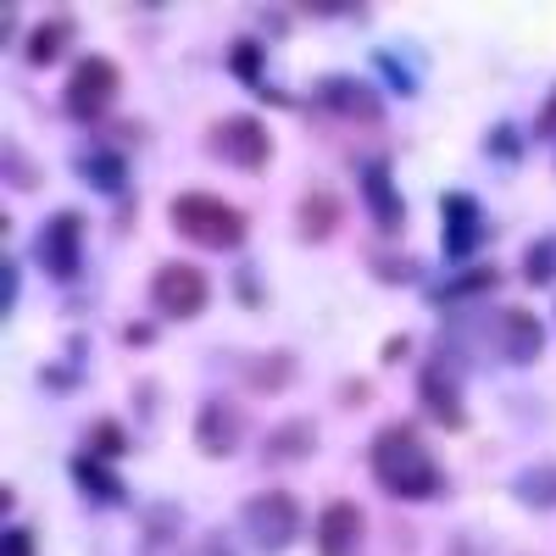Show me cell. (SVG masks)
Listing matches in <instances>:
<instances>
[{
	"label": "cell",
	"instance_id": "6da1fadb",
	"mask_svg": "<svg viewBox=\"0 0 556 556\" xmlns=\"http://www.w3.org/2000/svg\"><path fill=\"white\" fill-rule=\"evenodd\" d=\"M367 468H374V484L390 501L424 506V501L445 495V468H440V456L424 445V429L417 424H384L374 434V445H367Z\"/></svg>",
	"mask_w": 556,
	"mask_h": 556
},
{
	"label": "cell",
	"instance_id": "7a4b0ae2",
	"mask_svg": "<svg viewBox=\"0 0 556 556\" xmlns=\"http://www.w3.org/2000/svg\"><path fill=\"white\" fill-rule=\"evenodd\" d=\"M167 223L184 245H201V251H240L251 240V217L223 201L212 190H184L167 201Z\"/></svg>",
	"mask_w": 556,
	"mask_h": 556
},
{
	"label": "cell",
	"instance_id": "3957f363",
	"mask_svg": "<svg viewBox=\"0 0 556 556\" xmlns=\"http://www.w3.org/2000/svg\"><path fill=\"white\" fill-rule=\"evenodd\" d=\"M301 523H306L301 518V495L278 490V484L240 501V529H245V545L256 556H285L301 540Z\"/></svg>",
	"mask_w": 556,
	"mask_h": 556
},
{
	"label": "cell",
	"instance_id": "277c9868",
	"mask_svg": "<svg viewBox=\"0 0 556 556\" xmlns=\"http://www.w3.org/2000/svg\"><path fill=\"white\" fill-rule=\"evenodd\" d=\"M117 96H123V67H117L112 56H101V51H89V56H78V62H73V73H67L62 112H67L73 123L106 128V117H112Z\"/></svg>",
	"mask_w": 556,
	"mask_h": 556
},
{
	"label": "cell",
	"instance_id": "5b68a950",
	"mask_svg": "<svg viewBox=\"0 0 556 556\" xmlns=\"http://www.w3.org/2000/svg\"><path fill=\"white\" fill-rule=\"evenodd\" d=\"M84 240H89V217L78 206L51 212L34 235V267L51 278V285H73L84 273Z\"/></svg>",
	"mask_w": 556,
	"mask_h": 556
},
{
	"label": "cell",
	"instance_id": "8992f818",
	"mask_svg": "<svg viewBox=\"0 0 556 556\" xmlns=\"http://www.w3.org/2000/svg\"><path fill=\"white\" fill-rule=\"evenodd\" d=\"M206 151L235 173H267L278 146H273V128L256 112H235V117H217L206 128Z\"/></svg>",
	"mask_w": 556,
	"mask_h": 556
},
{
	"label": "cell",
	"instance_id": "52a82bcc",
	"mask_svg": "<svg viewBox=\"0 0 556 556\" xmlns=\"http://www.w3.org/2000/svg\"><path fill=\"white\" fill-rule=\"evenodd\" d=\"M212 306V278L195 262H162L151 273V312L162 323H195Z\"/></svg>",
	"mask_w": 556,
	"mask_h": 556
},
{
	"label": "cell",
	"instance_id": "ba28073f",
	"mask_svg": "<svg viewBox=\"0 0 556 556\" xmlns=\"http://www.w3.org/2000/svg\"><path fill=\"white\" fill-rule=\"evenodd\" d=\"M312 112L340 117V123H356V128H379L390 106H384V96H379L367 78H356V73H329V78L312 84Z\"/></svg>",
	"mask_w": 556,
	"mask_h": 556
},
{
	"label": "cell",
	"instance_id": "9c48e42d",
	"mask_svg": "<svg viewBox=\"0 0 556 556\" xmlns=\"http://www.w3.org/2000/svg\"><path fill=\"white\" fill-rule=\"evenodd\" d=\"M417 406H424L434 424L445 434H462L468 429V401H462V374H456V362L440 351L429 356L424 367H417Z\"/></svg>",
	"mask_w": 556,
	"mask_h": 556
},
{
	"label": "cell",
	"instance_id": "30bf717a",
	"mask_svg": "<svg viewBox=\"0 0 556 556\" xmlns=\"http://www.w3.org/2000/svg\"><path fill=\"white\" fill-rule=\"evenodd\" d=\"M190 440H195V451H201V456L228 462V456H235V451L245 445V412H240L235 401H223V395H206V401L195 406Z\"/></svg>",
	"mask_w": 556,
	"mask_h": 556
},
{
	"label": "cell",
	"instance_id": "8fae6325",
	"mask_svg": "<svg viewBox=\"0 0 556 556\" xmlns=\"http://www.w3.org/2000/svg\"><path fill=\"white\" fill-rule=\"evenodd\" d=\"M484 240V206L468 190H445L440 195V251L451 262H468Z\"/></svg>",
	"mask_w": 556,
	"mask_h": 556
},
{
	"label": "cell",
	"instance_id": "7c38bea8",
	"mask_svg": "<svg viewBox=\"0 0 556 556\" xmlns=\"http://www.w3.org/2000/svg\"><path fill=\"white\" fill-rule=\"evenodd\" d=\"M362 201H367V217H374L379 235H390V240L406 235V195L395 190L390 156H374V162L362 167Z\"/></svg>",
	"mask_w": 556,
	"mask_h": 556
},
{
	"label": "cell",
	"instance_id": "4fadbf2b",
	"mask_svg": "<svg viewBox=\"0 0 556 556\" xmlns=\"http://www.w3.org/2000/svg\"><path fill=\"white\" fill-rule=\"evenodd\" d=\"M367 545V513L351 495H334L317 513V556H362Z\"/></svg>",
	"mask_w": 556,
	"mask_h": 556
},
{
	"label": "cell",
	"instance_id": "5bb4252c",
	"mask_svg": "<svg viewBox=\"0 0 556 556\" xmlns=\"http://www.w3.org/2000/svg\"><path fill=\"white\" fill-rule=\"evenodd\" d=\"M495 345H501V356L513 362V367L540 362V351H545V323H540V312H534V306H501V312H495Z\"/></svg>",
	"mask_w": 556,
	"mask_h": 556
},
{
	"label": "cell",
	"instance_id": "9a60e30c",
	"mask_svg": "<svg viewBox=\"0 0 556 556\" xmlns=\"http://www.w3.org/2000/svg\"><path fill=\"white\" fill-rule=\"evenodd\" d=\"M345 228V195L329 190V184H312V190L295 201V235L306 245H329Z\"/></svg>",
	"mask_w": 556,
	"mask_h": 556
},
{
	"label": "cell",
	"instance_id": "2e32d148",
	"mask_svg": "<svg viewBox=\"0 0 556 556\" xmlns=\"http://www.w3.org/2000/svg\"><path fill=\"white\" fill-rule=\"evenodd\" d=\"M317 445H323V434H317L312 417H285V424H273V429H267V440H262V462H267V468H295V462L317 456Z\"/></svg>",
	"mask_w": 556,
	"mask_h": 556
},
{
	"label": "cell",
	"instance_id": "e0dca14e",
	"mask_svg": "<svg viewBox=\"0 0 556 556\" xmlns=\"http://www.w3.org/2000/svg\"><path fill=\"white\" fill-rule=\"evenodd\" d=\"M73 45H78V17L73 12H51V17L34 23L23 56H28V67H56V62H67Z\"/></svg>",
	"mask_w": 556,
	"mask_h": 556
},
{
	"label": "cell",
	"instance_id": "ac0fdd59",
	"mask_svg": "<svg viewBox=\"0 0 556 556\" xmlns=\"http://www.w3.org/2000/svg\"><path fill=\"white\" fill-rule=\"evenodd\" d=\"M67 479H73L89 501H96V506H128V484L112 473V462H101L96 451H73Z\"/></svg>",
	"mask_w": 556,
	"mask_h": 556
},
{
	"label": "cell",
	"instance_id": "d6986e66",
	"mask_svg": "<svg viewBox=\"0 0 556 556\" xmlns=\"http://www.w3.org/2000/svg\"><path fill=\"white\" fill-rule=\"evenodd\" d=\"M73 173H78L96 195H128V178H134L128 156L112 151V146H89L84 156H73Z\"/></svg>",
	"mask_w": 556,
	"mask_h": 556
},
{
	"label": "cell",
	"instance_id": "ffe728a7",
	"mask_svg": "<svg viewBox=\"0 0 556 556\" xmlns=\"http://www.w3.org/2000/svg\"><path fill=\"white\" fill-rule=\"evenodd\" d=\"M301 379V356L295 351H262V356H251L245 362V390L251 395H285L290 384Z\"/></svg>",
	"mask_w": 556,
	"mask_h": 556
},
{
	"label": "cell",
	"instance_id": "44dd1931",
	"mask_svg": "<svg viewBox=\"0 0 556 556\" xmlns=\"http://www.w3.org/2000/svg\"><path fill=\"white\" fill-rule=\"evenodd\" d=\"M495 285H501V267H495V262H479V267H468V273H456L451 285L424 290V301H429V306H456V301H479V295H490Z\"/></svg>",
	"mask_w": 556,
	"mask_h": 556
},
{
	"label": "cell",
	"instance_id": "7402d4cb",
	"mask_svg": "<svg viewBox=\"0 0 556 556\" xmlns=\"http://www.w3.org/2000/svg\"><path fill=\"white\" fill-rule=\"evenodd\" d=\"M228 73H235L245 89H262L267 84V45L256 34H240V39H228Z\"/></svg>",
	"mask_w": 556,
	"mask_h": 556
},
{
	"label": "cell",
	"instance_id": "603a6c76",
	"mask_svg": "<svg viewBox=\"0 0 556 556\" xmlns=\"http://www.w3.org/2000/svg\"><path fill=\"white\" fill-rule=\"evenodd\" d=\"M367 273L379 278V285H417V256H401V251H384V245H374L367 251Z\"/></svg>",
	"mask_w": 556,
	"mask_h": 556
},
{
	"label": "cell",
	"instance_id": "cb8c5ba5",
	"mask_svg": "<svg viewBox=\"0 0 556 556\" xmlns=\"http://www.w3.org/2000/svg\"><path fill=\"white\" fill-rule=\"evenodd\" d=\"M128 429L117 424V417H96V424H89V451H96L101 462H123L128 456Z\"/></svg>",
	"mask_w": 556,
	"mask_h": 556
},
{
	"label": "cell",
	"instance_id": "d4e9b609",
	"mask_svg": "<svg viewBox=\"0 0 556 556\" xmlns=\"http://www.w3.org/2000/svg\"><path fill=\"white\" fill-rule=\"evenodd\" d=\"M523 285H534V290H551V285H556V235H545V240L529 245V256H523Z\"/></svg>",
	"mask_w": 556,
	"mask_h": 556
},
{
	"label": "cell",
	"instance_id": "484cf974",
	"mask_svg": "<svg viewBox=\"0 0 556 556\" xmlns=\"http://www.w3.org/2000/svg\"><path fill=\"white\" fill-rule=\"evenodd\" d=\"M513 495L518 501H529V506H556V468H534V473H523L518 484H513Z\"/></svg>",
	"mask_w": 556,
	"mask_h": 556
},
{
	"label": "cell",
	"instance_id": "4316f807",
	"mask_svg": "<svg viewBox=\"0 0 556 556\" xmlns=\"http://www.w3.org/2000/svg\"><path fill=\"white\" fill-rule=\"evenodd\" d=\"M484 151H490L495 162H518V156H523V128H518V123H495V128L484 134Z\"/></svg>",
	"mask_w": 556,
	"mask_h": 556
},
{
	"label": "cell",
	"instance_id": "83f0119b",
	"mask_svg": "<svg viewBox=\"0 0 556 556\" xmlns=\"http://www.w3.org/2000/svg\"><path fill=\"white\" fill-rule=\"evenodd\" d=\"M374 67H379V73H384V84L395 89V101H412V96H417V78L401 67V56H390V51H374Z\"/></svg>",
	"mask_w": 556,
	"mask_h": 556
},
{
	"label": "cell",
	"instance_id": "f1b7e54d",
	"mask_svg": "<svg viewBox=\"0 0 556 556\" xmlns=\"http://www.w3.org/2000/svg\"><path fill=\"white\" fill-rule=\"evenodd\" d=\"M101 134L112 139V151H123V156H128V151H139V146L151 139V128H146V123H106Z\"/></svg>",
	"mask_w": 556,
	"mask_h": 556
},
{
	"label": "cell",
	"instance_id": "f546056e",
	"mask_svg": "<svg viewBox=\"0 0 556 556\" xmlns=\"http://www.w3.org/2000/svg\"><path fill=\"white\" fill-rule=\"evenodd\" d=\"M7 184H12V190H39L45 173H39V167H28L17 146H7Z\"/></svg>",
	"mask_w": 556,
	"mask_h": 556
},
{
	"label": "cell",
	"instance_id": "4dcf8cb0",
	"mask_svg": "<svg viewBox=\"0 0 556 556\" xmlns=\"http://www.w3.org/2000/svg\"><path fill=\"white\" fill-rule=\"evenodd\" d=\"M235 301H240L245 312H262V306H267V295H262V278H256V267H240V273H235Z\"/></svg>",
	"mask_w": 556,
	"mask_h": 556
},
{
	"label": "cell",
	"instance_id": "1f68e13d",
	"mask_svg": "<svg viewBox=\"0 0 556 556\" xmlns=\"http://www.w3.org/2000/svg\"><path fill=\"white\" fill-rule=\"evenodd\" d=\"M39 384H45V390H56V395H67V390H78L84 379L73 374L67 362H51V367H39Z\"/></svg>",
	"mask_w": 556,
	"mask_h": 556
},
{
	"label": "cell",
	"instance_id": "d6a6232c",
	"mask_svg": "<svg viewBox=\"0 0 556 556\" xmlns=\"http://www.w3.org/2000/svg\"><path fill=\"white\" fill-rule=\"evenodd\" d=\"M0 556H39V540H34V529H7L0 534Z\"/></svg>",
	"mask_w": 556,
	"mask_h": 556
},
{
	"label": "cell",
	"instance_id": "836d02e7",
	"mask_svg": "<svg viewBox=\"0 0 556 556\" xmlns=\"http://www.w3.org/2000/svg\"><path fill=\"white\" fill-rule=\"evenodd\" d=\"M123 345H134V351H151V345H156V323H146V317L123 323Z\"/></svg>",
	"mask_w": 556,
	"mask_h": 556
},
{
	"label": "cell",
	"instance_id": "e575fe53",
	"mask_svg": "<svg viewBox=\"0 0 556 556\" xmlns=\"http://www.w3.org/2000/svg\"><path fill=\"white\" fill-rule=\"evenodd\" d=\"M334 401H340V406H367V401H374V384H367V379H345V384L334 390Z\"/></svg>",
	"mask_w": 556,
	"mask_h": 556
},
{
	"label": "cell",
	"instance_id": "d590c367",
	"mask_svg": "<svg viewBox=\"0 0 556 556\" xmlns=\"http://www.w3.org/2000/svg\"><path fill=\"white\" fill-rule=\"evenodd\" d=\"M17 306V262L7 256L0 262V312H12Z\"/></svg>",
	"mask_w": 556,
	"mask_h": 556
},
{
	"label": "cell",
	"instance_id": "8d00e7d4",
	"mask_svg": "<svg viewBox=\"0 0 556 556\" xmlns=\"http://www.w3.org/2000/svg\"><path fill=\"white\" fill-rule=\"evenodd\" d=\"M534 134H540V139H556V89L545 96V106H540V117H534Z\"/></svg>",
	"mask_w": 556,
	"mask_h": 556
},
{
	"label": "cell",
	"instance_id": "74e56055",
	"mask_svg": "<svg viewBox=\"0 0 556 556\" xmlns=\"http://www.w3.org/2000/svg\"><path fill=\"white\" fill-rule=\"evenodd\" d=\"M256 17H262V23H267L273 34H290V17H301V12H295V7H290V12H278V7H262Z\"/></svg>",
	"mask_w": 556,
	"mask_h": 556
},
{
	"label": "cell",
	"instance_id": "f35d334b",
	"mask_svg": "<svg viewBox=\"0 0 556 556\" xmlns=\"http://www.w3.org/2000/svg\"><path fill=\"white\" fill-rule=\"evenodd\" d=\"M406 356H412V340H406V334L384 340V351H379V362H384V367H390V362H406Z\"/></svg>",
	"mask_w": 556,
	"mask_h": 556
},
{
	"label": "cell",
	"instance_id": "ab89813d",
	"mask_svg": "<svg viewBox=\"0 0 556 556\" xmlns=\"http://www.w3.org/2000/svg\"><path fill=\"white\" fill-rule=\"evenodd\" d=\"M17 17H23V7H7V12H0V39L17 34Z\"/></svg>",
	"mask_w": 556,
	"mask_h": 556
},
{
	"label": "cell",
	"instance_id": "60d3db41",
	"mask_svg": "<svg viewBox=\"0 0 556 556\" xmlns=\"http://www.w3.org/2000/svg\"><path fill=\"white\" fill-rule=\"evenodd\" d=\"M201 556H228V540H223V534H206V540H201Z\"/></svg>",
	"mask_w": 556,
	"mask_h": 556
}]
</instances>
